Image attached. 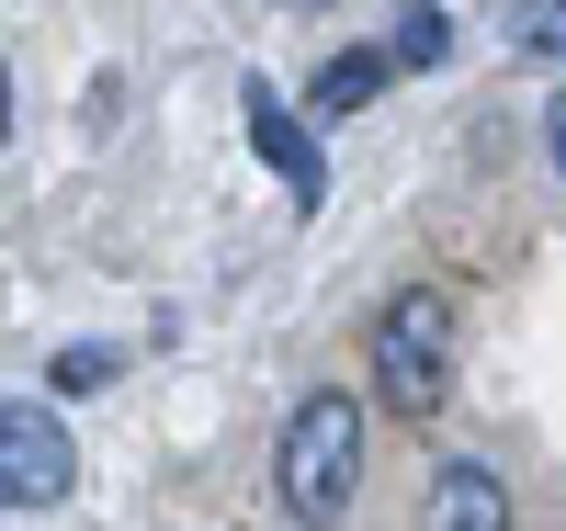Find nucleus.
I'll return each instance as SVG.
<instances>
[{"mask_svg":"<svg viewBox=\"0 0 566 531\" xmlns=\"http://www.w3.org/2000/svg\"><path fill=\"white\" fill-rule=\"evenodd\" d=\"M533 45V57H566V0H522V23H510Z\"/></svg>","mask_w":566,"mask_h":531,"instance_id":"obj_9","label":"nucleus"},{"mask_svg":"<svg viewBox=\"0 0 566 531\" xmlns=\"http://www.w3.org/2000/svg\"><path fill=\"white\" fill-rule=\"evenodd\" d=\"M272 487H283V509H295L306 531H317V520H340L352 487H363V407H352V396H306L295 418H283Z\"/></svg>","mask_w":566,"mask_h":531,"instance_id":"obj_1","label":"nucleus"},{"mask_svg":"<svg viewBox=\"0 0 566 531\" xmlns=\"http://www.w3.org/2000/svg\"><path fill=\"white\" fill-rule=\"evenodd\" d=\"M544 148H555V170H566V91L544 103Z\"/></svg>","mask_w":566,"mask_h":531,"instance_id":"obj_10","label":"nucleus"},{"mask_svg":"<svg viewBox=\"0 0 566 531\" xmlns=\"http://www.w3.org/2000/svg\"><path fill=\"white\" fill-rule=\"evenodd\" d=\"M0 148H12V68H0Z\"/></svg>","mask_w":566,"mask_h":531,"instance_id":"obj_11","label":"nucleus"},{"mask_svg":"<svg viewBox=\"0 0 566 531\" xmlns=\"http://www.w3.org/2000/svg\"><path fill=\"white\" fill-rule=\"evenodd\" d=\"M386 79H397V57H386V45H340V57L306 79V103H317V114H363Z\"/></svg>","mask_w":566,"mask_h":531,"instance_id":"obj_6","label":"nucleus"},{"mask_svg":"<svg viewBox=\"0 0 566 531\" xmlns=\"http://www.w3.org/2000/svg\"><path fill=\"white\" fill-rule=\"evenodd\" d=\"M114 373H125V351L80 340V351H57V396H91V384H114Z\"/></svg>","mask_w":566,"mask_h":531,"instance_id":"obj_8","label":"nucleus"},{"mask_svg":"<svg viewBox=\"0 0 566 531\" xmlns=\"http://www.w3.org/2000/svg\"><path fill=\"white\" fill-rule=\"evenodd\" d=\"M419 531H510V487L488 464H442L431 475V509H419Z\"/></svg>","mask_w":566,"mask_h":531,"instance_id":"obj_5","label":"nucleus"},{"mask_svg":"<svg viewBox=\"0 0 566 531\" xmlns=\"http://www.w3.org/2000/svg\"><path fill=\"white\" fill-rule=\"evenodd\" d=\"M80 487V442L57 407L34 396H0V509H57Z\"/></svg>","mask_w":566,"mask_h":531,"instance_id":"obj_3","label":"nucleus"},{"mask_svg":"<svg viewBox=\"0 0 566 531\" xmlns=\"http://www.w3.org/2000/svg\"><path fill=\"white\" fill-rule=\"evenodd\" d=\"M250 148L283 170V192H295V204L317 215V192H328V159H317V136L295 125V103H283L272 79H250Z\"/></svg>","mask_w":566,"mask_h":531,"instance_id":"obj_4","label":"nucleus"},{"mask_svg":"<svg viewBox=\"0 0 566 531\" xmlns=\"http://www.w3.org/2000/svg\"><path fill=\"white\" fill-rule=\"evenodd\" d=\"M374 396L397 418H431L453 396V295L442 283H408V295L374 317Z\"/></svg>","mask_w":566,"mask_h":531,"instance_id":"obj_2","label":"nucleus"},{"mask_svg":"<svg viewBox=\"0 0 566 531\" xmlns=\"http://www.w3.org/2000/svg\"><path fill=\"white\" fill-rule=\"evenodd\" d=\"M442 45H453V23L431 12V0H408V12H397V45H386V57H397V68H442Z\"/></svg>","mask_w":566,"mask_h":531,"instance_id":"obj_7","label":"nucleus"}]
</instances>
